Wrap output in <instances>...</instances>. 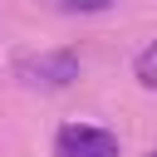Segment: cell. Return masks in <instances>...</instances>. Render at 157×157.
I'll return each mask as SVG.
<instances>
[{
  "mask_svg": "<svg viewBox=\"0 0 157 157\" xmlns=\"http://www.w3.org/2000/svg\"><path fill=\"white\" fill-rule=\"evenodd\" d=\"M54 152L59 157H118V137L98 123H64L54 132Z\"/></svg>",
  "mask_w": 157,
  "mask_h": 157,
  "instance_id": "6da1fadb",
  "label": "cell"
},
{
  "mask_svg": "<svg viewBox=\"0 0 157 157\" xmlns=\"http://www.w3.org/2000/svg\"><path fill=\"white\" fill-rule=\"evenodd\" d=\"M20 74L39 88H69L78 78V54L74 49H44V54H25Z\"/></svg>",
  "mask_w": 157,
  "mask_h": 157,
  "instance_id": "7a4b0ae2",
  "label": "cell"
},
{
  "mask_svg": "<svg viewBox=\"0 0 157 157\" xmlns=\"http://www.w3.org/2000/svg\"><path fill=\"white\" fill-rule=\"evenodd\" d=\"M132 74H137V83H142V88H152V93H157V39L132 59Z\"/></svg>",
  "mask_w": 157,
  "mask_h": 157,
  "instance_id": "3957f363",
  "label": "cell"
},
{
  "mask_svg": "<svg viewBox=\"0 0 157 157\" xmlns=\"http://www.w3.org/2000/svg\"><path fill=\"white\" fill-rule=\"evenodd\" d=\"M64 10H78V15H98V10H108L113 0H59Z\"/></svg>",
  "mask_w": 157,
  "mask_h": 157,
  "instance_id": "277c9868",
  "label": "cell"
},
{
  "mask_svg": "<svg viewBox=\"0 0 157 157\" xmlns=\"http://www.w3.org/2000/svg\"><path fill=\"white\" fill-rule=\"evenodd\" d=\"M147 157H157V147H152V152H147Z\"/></svg>",
  "mask_w": 157,
  "mask_h": 157,
  "instance_id": "5b68a950",
  "label": "cell"
}]
</instances>
